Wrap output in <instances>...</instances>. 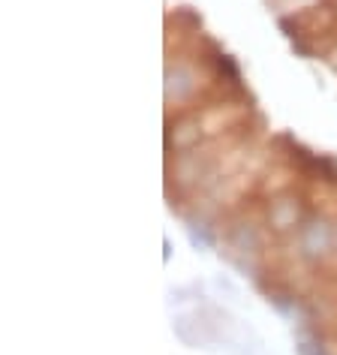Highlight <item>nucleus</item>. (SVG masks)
Segmentation results:
<instances>
[{
  "label": "nucleus",
  "instance_id": "1",
  "mask_svg": "<svg viewBox=\"0 0 337 355\" xmlns=\"http://www.w3.org/2000/svg\"><path fill=\"white\" fill-rule=\"evenodd\" d=\"M265 214H268V229L280 238H289V235L301 232V226L307 223L304 199H301L295 190H283V193H277V196H271Z\"/></svg>",
  "mask_w": 337,
  "mask_h": 355
},
{
  "label": "nucleus",
  "instance_id": "2",
  "mask_svg": "<svg viewBox=\"0 0 337 355\" xmlns=\"http://www.w3.org/2000/svg\"><path fill=\"white\" fill-rule=\"evenodd\" d=\"M301 253L307 259H325L334 253V226H328L325 217H310L301 226Z\"/></svg>",
  "mask_w": 337,
  "mask_h": 355
},
{
  "label": "nucleus",
  "instance_id": "3",
  "mask_svg": "<svg viewBox=\"0 0 337 355\" xmlns=\"http://www.w3.org/2000/svg\"><path fill=\"white\" fill-rule=\"evenodd\" d=\"M202 121H199V112H184L175 118V123L168 121V130H166V145L172 148L178 154H184V150H193V148H199V141H202Z\"/></svg>",
  "mask_w": 337,
  "mask_h": 355
},
{
  "label": "nucleus",
  "instance_id": "4",
  "mask_svg": "<svg viewBox=\"0 0 337 355\" xmlns=\"http://www.w3.org/2000/svg\"><path fill=\"white\" fill-rule=\"evenodd\" d=\"M334 253H337V226H334Z\"/></svg>",
  "mask_w": 337,
  "mask_h": 355
}]
</instances>
